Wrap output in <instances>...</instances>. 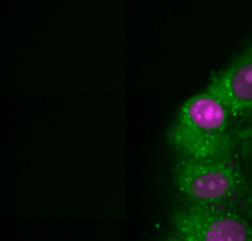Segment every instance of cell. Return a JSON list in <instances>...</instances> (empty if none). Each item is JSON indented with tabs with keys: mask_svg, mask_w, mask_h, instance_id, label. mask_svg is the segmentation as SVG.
Masks as SVG:
<instances>
[{
	"mask_svg": "<svg viewBox=\"0 0 252 241\" xmlns=\"http://www.w3.org/2000/svg\"><path fill=\"white\" fill-rule=\"evenodd\" d=\"M166 141L179 157H228L234 148L230 114L223 102L208 91L192 95L179 110L176 122L166 133Z\"/></svg>",
	"mask_w": 252,
	"mask_h": 241,
	"instance_id": "1",
	"label": "cell"
},
{
	"mask_svg": "<svg viewBox=\"0 0 252 241\" xmlns=\"http://www.w3.org/2000/svg\"><path fill=\"white\" fill-rule=\"evenodd\" d=\"M177 192L189 201L216 207H238L247 196V181L240 165L228 157H177L172 168Z\"/></svg>",
	"mask_w": 252,
	"mask_h": 241,
	"instance_id": "2",
	"label": "cell"
},
{
	"mask_svg": "<svg viewBox=\"0 0 252 241\" xmlns=\"http://www.w3.org/2000/svg\"><path fill=\"white\" fill-rule=\"evenodd\" d=\"M176 234L192 241H252V225L236 209L183 203L170 216Z\"/></svg>",
	"mask_w": 252,
	"mask_h": 241,
	"instance_id": "3",
	"label": "cell"
},
{
	"mask_svg": "<svg viewBox=\"0 0 252 241\" xmlns=\"http://www.w3.org/2000/svg\"><path fill=\"white\" fill-rule=\"evenodd\" d=\"M223 102L230 117L240 119L252 112V42L220 73H214L207 90Z\"/></svg>",
	"mask_w": 252,
	"mask_h": 241,
	"instance_id": "4",
	"label": "cell"
},
{
	"mask_svg": "<svg viewBox=\"0 0 252 241\" xmlns=\"http://www.w3.org/2000/svg\"><path fill=\"white\" fill-rule=\"evenodd\" d=\"M163 241H192V240H187V238H183V236H179V234H172V236H168V238H164Z\"/></svg>",
	"mask_w": 252,
	"mask_h": 241,
	"instance_id": "5",
	"label": "cell"
}]
</instances>
